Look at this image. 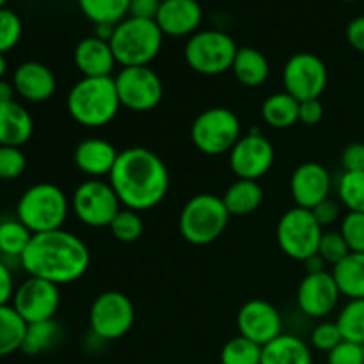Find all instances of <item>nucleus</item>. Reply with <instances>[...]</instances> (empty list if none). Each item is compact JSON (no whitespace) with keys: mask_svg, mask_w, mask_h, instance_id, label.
<instances>
[{"mask_svg":"<svg viewBox=\"0 0 364 364\" xmlns=\"http://www.w3.org/2000/svg\"><path fill=\"white\" fill-rule=\"evenodd\" d=\"M110 181L124 208L144 212L155 208L169 192V169L155 151L128 148L119 151Z\"/></svg>","mask_w":364,"mask_h":364,"instance_id":"obj_1","label":"nucleus"},{"mask_svg":"<svg viewBox=\"0 0 364 364\" xmlns=\"http://www.w3.org/2000/svg\"><path fill=\"white\" fill-rule=\"evenodd\" d=\"M91 255L77 235L66 230L46 231L32 237L20 258V265L31 277L57 284H70L80 279L89 269Z\"/></svg>","mask_w":364,"mask_h":364,"instance_id":"obj_2","label":"nucleus"},{"mask_svg":"<svg viewBox=\"0 0 364 364\" xmlns=\"http://www.w3.org/2000/svg\"><path fill=\"white\" fill-rule=\"evenodd\" d=\"M66 107L71 119L82 127H107L121 109L114 78L82 77L68 92Z\"/></svg>","mask_w":364,"mask_h":364,"instance_id":"obj_3","label":"nucleus"},{"mask_svg":"<svg viewBox=\"0 0 364 364\" xmlns=\"http://www.w3.org/2000/svg\"><path fill=\"white\" fill-rule=\"evenodd\" d=\"M109 43L116 63L123 68L149 66L160 53L164 34L155 20L128 16L116 25Z\"/></svg>","mask_w":364,"mask_h":364,"instance_id":"obj_4","label":"nucleus"},{"mask_svg":"<svg viewBox=\"0 0 364 364\" xmlns=\"http://www.w3.org/2000/svg\"><path fill=\"white\" fill-rule=\"evenodd\" d=\"M70 213V201L60 187L53 183H36L21 194L16 217L34 235L63 230Z\"/></svg>","mask_w":364,"mask_h":364,"instance_id":"obj_5","label":"nucleus"},{"mask_svg":"<svg viewBox=\"0 0 364 364\" xmlns=\"http://www.w3.org/2000/svg\"><path fill=\"white\" fill-rule=\"evenodd\" d=\"M230 217L223 198L215 194H198L185 203L178 226L188 244L208 245L226 231Z\"/></svg>","mask_w":364,"mask_h":364,"instance_id":"obj_6","label":"nucleus"},{"mask_svg":"<svg viewBox=\"0 0 364 364\" xmlns=\"http://www.w3.org/2000/svg\"><path fill=\"white\" fill-rule=\"evenodd\" d=\"M237 52V43L226 32L198 31L185 45V60L196 73L215 77L231 70Z\"/></svg>","mask_w":364,"mask_h":364,"instance_id":"obj_7","label":"nucleus"},{"mask_svg":"<svg viewBox=\"0 0 364 364\" xmlns=\"http://www.w3.org/2000/svg\"><path fill=\"white\" fill-rule=\"evenodd\" d=\"M242 127L237 114L224 107L205 110L191 127V141L201 153L210 156L230 153L238 142Z\"/></svg>","mask_w":364,"mask_h":364,"instance_id":"obj_8","label":"nucleus"},{"mask_svg":"<svg viewBox=\"0 0 364 364\" xmlns=\"http://www.w3.org/2000/svg\"><path fill=\"white\" fill-rule=\"evenodd\" d=\"M323 228L316 223L311 210L290 208L281 215L277 223L276 238L281 251L291 259L304 263L318 252Z\"/></svg>","mask_w":364,"mask_h":364,"instance_id":"obj_9","label":"nucleus"},{"mask_svg":"<svg viewBox=\"0 0 364 364\" xmlns=\"http://www.w3.org/2000/svg\"><path fill=\"white\" fill-rule=\"evenodd\" d=\"M135 322V308L121 291H105L92 301L89 326L92 336L102 341L123 338Z\"/></svg>","mask_w":364,"mask_h":364,"instance_id":"obj_10","label":"nucleus"},{"mask_svg":"<svg viewBox=\"0 0 364 364\" xmlns=\"http://www.w3.org/2000/svg\"><path fill=\"white\" fill-rule=\"evenodd\" d=\"M71 210L89 228H107L119 213L121 201L112 185L102 180H85L71 198Z\"/></svg>","mask_w":364,"mask_h":364,"instance_id":"obj_11","label":"nucleus"},{"mask_svg":"<svg viewBox=\"0 0 364 364\" xmlns=\"http://www.w3.org/2000/svg\"><path fill=\"white\" fill-rule=\"evenodd\" d=\"M119 103L132 112H149L164 96V85L149 66L123 68L114 78Z\"/></svg>","mask_w":364,"mask_h":364,"instance_id":"obj_12","label":"nucleus"},{"mask_svg":"<svg viewBox=\"0 0 364 364\" xmlns=\"http://www.w3.org/2000/svg\"><path fill=\"white\" fill-rule=\"evenodd\" d=\"M327 66L318 55L301 52L287 60L283 70L284 91L299 102L318 100L327 87Z\"/></svg>","mask_w":364,"mask_h":364,"instance_id":"obj_13","label":"nucleus"},{"mask_svg":"<svg viewBox=\"0 0 364 364\" xmlns=\"http://www.w3.org/2000/svg\"><path fill=\"white\" fill-rule=\"evenodd\" d=\"M60 304L59 287L50 281L28 276L16 287L11 306L28 323L53 320Z\"/></svg>","mask_w":364,"mask_h":364,"instance_id":"obj_14","label":"nucleus"},{"mask_svg":"<svg viewBox=\"0 0 364 364\" xmlns=\"http://www.w3.org/2000/svg\"><path fill=\"white\" fill-rule=\"evenodd\" d=\"M276 151L259 130H251L238 139L230 151V167L238 180L258 181L272 167Z\"/></svg>","mask_w":364,"mask_h":364,"instance_id":"obj_15","label":"nucleus"},{"mask_svg":"<svg viewBox=\"0 0 364 364\" xmlns=\"http://www.w3.org/2000/svg\"><path fill=\"white\" fill-rule=\"evenodd\" d=\"M237 327L240 336L265 347L283 334V316L276 306L262 299L245 302L237 315Z\"/></svg>","mask_w":364,"mask_h":364,"instance_id":"obj_16","label":"nucleus"},{"mask_svg":"<svg viewBox=\"0 0 364 364\" xmlns=\"http://www.w3.org/2000/svg\"><path fill=\"white\" fill-rule=\"evenodd\" d=\"M341 291L333 272L306 274L297 288L299 309L309 318H323L336 309Z\"/></svg>","mask_w":364,"mask_h":364,"instance_id":"obj_17","label":"nucleus"},{"mask_svg":"<svg viewBox=\"0 0 364 364\" xmlns=\"http://www.w3.org/2000/svg\"><path fill=\"white\" fill-rule=\"evenodd\" d=\"M331 174L322 164L306 162L294 171L290 180V192L295 206L313 210L318 203L329 198Z\"/></svg>","mask_w":364,"mask_h":364,"instance_id":"obj_18","label":"nucleus"},{"mask_svg":"<svg viewBox=\"0 0 364 364\" xmlns=\"http://www.w3.org/2000/svg\"><path fill=\"white\" fill-rule=\"evenodd\" d=\"M155 21L164 36H192L201 25L203 9L198 0H162Z\"/></svg>","mask_w":364,"mask_h":364,"instance_id":"obj_19","label":"nucleus"},{"mask_svg":"<svg viewBox=\"0 0 364 364\" xmlns=\"http://www.w3.org/2000/svg\"><path fill=\"white\" fill-rule=\"evenodd\" d=\"M13 85L16 95L25 102L43 103L48 102L57 89V80L48 66L36 60L20 64L13 73Z\"/></svg>","mask_w":364,"mask_h":364,"instance_id":"obj_20","label":"nucleus"},{"mask_svg":"<svg viewBox=\"0 0 364 364\" xmlns=\"http://www.w3.org/2000/svg\"><path fill=\"white\" fill-rule=\"evenodd\" d=\"M119 151L112 142L102 137L84 139L75 148V166L82 174L89 176V180H100L103 176H110Z\"/></svg>","mask_w":364,"mask_h":364,"instance_id":"obj_21","label":"nucleus"},{"mask_svg":"<svg viewBox=\"0 0 364 364\" xmlns=\"http://www.w3.org/2000/svg\"><path fill=\"white\" fill-rule=\"evenodd\" d=\"M73 59L75 66L80 71L82 77L89 78L110 77L117 64L112 48H110V43L103 41L96 36H89V38L78 41Z\"/></svg>","mask_w":364,"mask_h":364,"instance_id":"obj_22","label":"nucleus"},{"mask_svg":"<svg viewBox=\"0 0 364 364\" xmlns=\"http://www.w3.org/2000/svg\"><path fill=\"white\" fill-rule=\"evenodd\" d=\"M34 132V121L16 100L0 103V146L21 148L27 144Z\"/></svg>","mask_w":364,"mask_h":364,"instance_id":"obj_23","label":"nucleus"},{"mask_svg":"<svg viewBox=\"0 0 364 364\" xmlns=\"http://www.w3.org/2000/svg\"><path fill=\"white\" fill-rule=\"evenodd\" d=\"M262 364H313L309 345L294 334H281L262 350Z\"/></svg>","mask_w":364,"mask_h":364,"instance_id":"obj_24","label":"nucleus"},{"mask_svg":"<svg viewBox=\"0 0 364 364\" xmlns=\"http://www.w3.org/2000/svg\"><path fill=\"white\" fill-rule=\"evenodd\" d=\"M231 71L235 78L245 87H259L269 78L270 64L259 50L252 46H242L235 55Z\"/></svg>","mask_w":364,"mask_h":364,"instance_id":"obj_25","label":"nucleus"},{"mask_svg":"<svg viewBox=\"0 0 364 364\" xmlns=\"http://www.w3.org/2000/svg\"><path fill=\"white\" fill-rule=\"evenodd\" d=\"M333 276L343 297L364 299V252H350L333 267Z\"/></svg>","mask_w":364,"mask_h":364,"instance_id":"obj_26","label":"nucleus"},{"mask_svg":"<svg viewBox=\"0 0 364 364\" xmlns=\"http://www.w3.org/2000/svg\"><path fill=\"white\" fill-rule=\"evenodd\" d=\"M230 215H251L263 201V188L258 181L237 180L223 196Z\"/></svg>","mask_w":364,"mask_h":364,"instance_id":"obj_27","label":"nucleus"},{"mask_svg":"<svg viewBox=\"0 0 364 364\" xmlns=\"http://www.w3.org/2000/svg\"><path fill=\"white\" fill-rule=\"evenodd\" d=\"M299 109H301V102L288 95L287 91L274 92L263 102L262 117L269 127L276 128V130H284L297 123Z\"/></svg>","mask_w":364,"mask_h":364,"instance_id":"obj_28","label":"nucleus"},{"mask_svg":"<svg viewBox=\"0 0 364 364\" xmlns=\"http://www.w3.org/2000/svg\"><path fill=\"white\" fill-rule=\"evenodd\" d=\"M27 322L11 304L0 306V358L21 350Z\"/></svg>","mask_w":364,"mask_h":364,"instance_id":"obj_29","label":"nucleus"},{"mask_svg":"<svg viewBox=\"0 0 364 364\" xmlns=\"http://www.w3.org/2000/svg\"><path fill=\"white\" fill-rule=\"evenodd\" d=\"M32 237H34V233L18 217L2 219L0 220V256L4 259L16 258L20 262L21 255L31 244Z\"/></svg>","mask_w":364,"mask_h":364,"instance_id":"obj_30","label":"nucleus"},{"mask_svg":"<svg viewBox=\"0 0 364 364\" xmlns=\"http://www.w3.org/2000/svg\"><path fill=\"white\" fill-rule=\"evenodd\" d=\"M63 331L55 320H45V322L28 323L25 331L21 352L27 355H39L50 350L59 343Z\"/></svg>","mask_w":364,"mask_h":364,"instance_id":"obj_31","label":"nucleus"},{"mask_svg":"<svg viewBox=\"0 0 364 364\" xmlns=\"http://www.w3.org/2000/svg\"><path fill=\"white\" fill-rule=\"evenodd\" d=\"M77 2L82 13L95 25H117L127 18L130 9V0H77Z\"/></svg>","mask_w":364,"mask_h":364,"instance_id":"obj_32","label":"nucleus"},{"mask_svg":"<svg viewBox=\"0 0 364 364\" xmlns=\"http://www.w3.org/2000/svg\"><path fill=\"white\" fill-rule=\"evenodd\" d=\"M343 340L364 345V299H352L341 308L336 320Z\"/></svg>","mask_w":364,"mask_h":364,"instance_id":"obj_33","label":"nucleus"},{"mask_svg":"<svg viewBox=\"0 0 364 364\" xmlns=\"http://www.w3.org/2000/svg\"><path fill=\"white\" fill-rule=\"evenodd\" d=\"M262 350L258 343L238 334L220 350V364H262Z\"/></svg>","mask_w":364,"mask_h":364,"instance_id":"obj_34","label":"nucleus"},{"mask_svg":"<svg viewBox=\"0 0 364 364\" xmlns=\"http://www.w3.org/2000/svg\"><path fill=\"white\" fill-rule=\"evenodd\" d=\"M338 196L348 212L364 213V171L341 174L338 181Z\"/></svg>","mask_w":364,"mask_h":364,"instance_id":"obj_35","label":"nucleus"},{"mask_svg":"<svg viewBox=\"0 0 364 364\" xmlns=\"http://www.w3.org/2000/svg\"><path fill=\"white\" fill-rule=\"evenodd\" d=\"M109 228L114 238L119 240L121 244H134L141 238L142 231H144V223H142V217L139 215V212L130 208H121Z\"/></svg>","mask_w":364,"mask_h":364,"instance_id":"obj_36","label":"nucleus"},{"mask_svg":"<svg viewBox=\"0 0 364 364\" xmlns=\"http://www.w3.org/2000/svg\"><path fill=\"white\" fill-rule=\"evenodd\" d=\"M316 255H318L323 262L334 267L340 262H343V259L350 255V249H348L347 242L341 237L340 231H323L318 244V252H316Z\"/></svg>","mask_w":364,"mask_h":364,"instance_id":"obj_37","label":"nucleus"},{"mask_svg":"<svg viewBox=\"0 0 364 364\" xmlns=\"http://www.w3.org/2000/svg\"><path fill=\"white\" fill-rule=\"evenodd\" d=\"M23 25L14 11L2 7L0 9V53L13 50L20 43Z\"/></svg>","mask_w":364,"mask_h":364,"instance_id":"obj_38","label":"nucleus"},{"mask_svg":"<svg viewBox=\"0 0 364 364\" xmlns=\"http://www.w3.org/2000/svg\"><path fill=\"white\" fill-rule=\"evenodd\" d=\"M25 167H27V159L21 148L0 146V180H16L23 174Z\"/></svg>","mask_w":364,"mask_h":364,"instance_id":"obj_39","label":"nucleus"},{"mask_svg":"<svg viewBox=\"0 0 364 364\" xmlns=\"http://www.w3.org/2000/svg\"><path fill=\"white\" fill-rule=\"evenodd\" d=\"M340 233L350 252H364V213L348 212L341 220Z\"/></svg>","mask_w":364,"mask_h":364,"instance_id":"obj_40","label":"nucleus"},{"mask_svg":"<svg viewBox=\"0 0 364 364\" xmlns=\"http://www.w3.org/2000/svg\"><path fill=\"white\" fill-rule=\"evenodd\" d=\"M341 341H343V336H341L340 327H338L336 322H322L311 331V345L313 348L320 352L329 354Z\"/></svg>","mask_w":364,"mask_h":364,"instance_id":"obj_41","label":"nucleus"},{"mask_svg":"<svg viewBox=\"0 0 364 364\" xmlns=\"http://www.w3.org/2000/svg\"><path fill=\"white\" fill-rule=\"evenodd\" d=\"M329 364H364L363 345L343 340L327 354Z\"/></svg>","mask_w":364,"mask_h":364,"instance_id":"obj_42","label":"nucleus"},{"mask_svg":"<svg viewBox=\"0 0 364 364\" xmlns=\"http://www.w3.org/2000/svg\"><path fill=\"white\" fill-rule=\"evenodd\" d=\"M341 166L345 173L364 171V142H352L341 153Z\"/></svg>","mask_w":364,"mask_h":364,"instance_id":"obj_43","label":"nucleus"},{"mask_svg":"<svg viewBox=\"0 0 364 364\" xmlns=\"http://www.w3.org/2000/svg\"><path fill=\"white\" fill-rule=\"evenodd\" d=\"M311 212L313 215H315L316 223H318L322 228L333 226V224L338 223V219H340V205L331 198L323 199L322 203H318Z\"/></svg>","mask_w":364,"mask_h":364,"instance_id":"obj_44","label":"nucleus"},{"mask_svg":"<svg viewBox=\"0 0 364 364\" xmlns=\"http://www.w3.org/2000/svg\"><path fill=\"white\" fill-rule=\"evenodd\" d=\"M323 117V105L320 100H306L301 102V109H299V121L306 127H315L322 121Z\"/></svg>","mask_w":364,"mask_h":364,"instance_id":"obj_45","label":"nucleus"},{"mask_svg":"<svg viewBox=\"0 0 364 364\" xmlns=\"http://www.w3.org/2000/svg\"><path fill=\"white\" fill-rule=\"evenodd\" d=\"M14 290H16V287H14V277L13 272H11V267L0 256V306H7L13 301Z\"/></svg>","mask_w":364,"mask_h":364,"instance_id":"obj_46","label":"nucleus"},{"mask_svg":"<svg viewBox=\"0 0 364 364\" xmlns=\"http://www.w3.org/2000/svg\"><path fill=\"white\" fill-rule=\"evenodd\" d=\"M162 0H130V9L128 14L142 20H155L159 14Z\"/></svg>","mask_w":364,"mask_h":364,"instance_id":"obj_47","label":"nucleus"},{"mask_svg":"<svg viewBox=\"0 0 364 364\" xmlns=\"http://www.w3.org/2000/svg\"><path fill=\"white\" fill-rule=\"evenodd\" d=\"M347 41L352 48L364 53V14L354 18L347 27Z\"/></svg>","mask_w":364,"mask_h":364,"instance_id":"obj_48","label":"nucleus"},{"mask_svg":"<svg viewBox=\"0 0 364 364\" xmlns=\"http://www.w3.org/2000/svg\"><path fill=\"white\" fill-rule=\"evenodd\" d=\"M14 96H16V89H14L13 82H7L6 78L0 80V103L13 102Z\"/></svg>","mask_w":364,"mask_h":364,"instance_id":"obj_49","label":"nucleus"},{"mask_svg":"<svg viewBox=\"0 0 364 364\" xmlns=\"http://www.w3.org/2000/svg\"><path fill=\"white\" fill-rule=\"evenodd\" d=\"M304 265H306V270H308V274H315V272H323L327 263L323 262L318 255H315V256H311V258L306 259Z\"/></svg>","mask_w":364,"mask_h":364,"instance_id":"obj_50","label":"nucleus"},{"mask_svg":"<svg viewBox=\"0 0 364 364\" xmlns=\"http://www.w3.org/2000/svg\"><path fill=\"white\" fill-rule=\"evenodd\" d=\"M114 28H116V25L112 23H98L95 28V36L96 38L103 39V41H110L114 34Z\"/></svg>","mask_w":364,"mask_h":364,"instance_id":"obj_51","label":"nucleus"},{"mask_svg":"<svg viewBox=\"0 0 364 364\" xmlns=\"http://www.w3.org/2000/svg\"><path fill=\"white\" fill-rule=\"evenodd\" d=\"M7 71V60H6V53H0V80L6 77Z\"/></svg>","mask_w":364,"mask_h":364,"instance_id":"obj_52","label":"nucleus"},{"mask_svg":"<svg viewBox=\"0 0 364 364\" xmlns=\"http://www.w3.org/2000/svg\"><path fill=\"white\" fill-rule=\"evenodd\" d=\"M6 2L7 0H0V9H2V7H6Z\"/></svg>","mask_w":364,"mask_h":364,"instance_id":"obj_53","label":"nucleus"},{"mask_svg":"<svg viewBox=\"0 0 364 364\" xmlns=\"http://www.w3.org/2000/svg\"><path fill=\"white\" fill-rule=\"evenodd\" d=\"M341 2H355V0H341Z\"/></svg>","mask_w":364,"mask_h":364,"instance_id":"obj_54","label":"nucleus"},{"mask_svg":"<svg viewBox=\"0 0 364 364\" xmlns=\"http://www.w3.org/2000/svg\"><path fill=\"white\" fill-rule=\"evenodd\" d=\"M363 350H364V345H363Z\"/></svg>","mask_w":364,"mask_h":364,"instance_id":"obj_55","label":"nucleus"}]
</instances>
